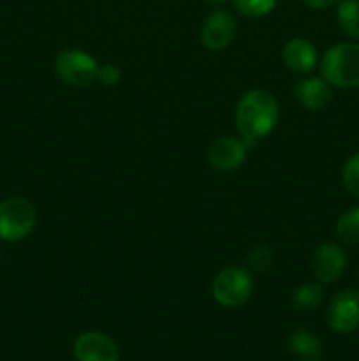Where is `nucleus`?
<instances>
[{
	"instance_id": "nucleus-6",
	"label": "nucleus",
	"mask_w": 359,
	"mask_h": 361,
	"mask_svg": "<svg viewBox=\"0 0 359 361\" xmlns=\"http://www.w3.org/2000/svg\"><path fill=\"white\" fill-rule=\"evenodd\" d=\"M327 323L338 334H351L359 326V293L345 289L338 293L327 309Z\"/></svg>"
},
{
	"instance_id": "nucleus-18",
	"label": "nucleus",
	"mask_w": 359,
	"mask_h": 361,
	"mask_svg": "<svg viewBox=\"0 0 359 361\" xmlns=\"http://www.w3.org/2000/svg\"><path fill=\"white\" fill-rule=\"evenodd\" d=\"M344 185L352 196L359 197V154L351 157L344 168Z\"/></svg>"
},
{
	"instance_id": "nucleus-3",
	"label": "nucleus",
	"mask_w": 359,
	"mask_h": 361,
	"mask_svg": "<svg viewBox=\"0 0 359 361\" xmlns=\"http://www.w3.org/2000/svg\"><path fill=\"white\" fill-rule=\"evenodd\" d=\"M37 221V212L23 197H9L0 203V238L18 242L32 233Z\"/></svg>"
},
{
	"instance_id": "nucleus-2",
	"label": "nucleus",
	"mask_w": 359,
	"mask_h": 361,
	"mask_svg": "<svg viewBox=\"0 0 359 361\" xmlns=\"http://www.w3.org/2000/svg\"><path fill=\"white\" fill-rule=\"evenodd\" d=\"M320 73L329 85L338 88L359 87V44L340 42L324 53Z\"/></svg>"
},
{
	"instance_id": "nucleus-8",
	"label": "nucleus",
	"mask_w": 359,
	"mask_h": 361,
	"mask_svg": "<svg viewBox=\"0 0 359 361\" xmlns=\"http://www.w3.org/2000/svg\"><path fill=\"white\" fill-rule=\"evenodd\" d=\"M238 23L234 16L227 11H215L208 20L204 21L203 30H201V42L206 49L211 51H220L227 48L234 39Z\"/></svg>"
},
{
	"instance_id": "nucleus-1",
	"label": "nucleus",
	"mask_w": 359,
	"mask_h": 361,
	"mask_svg": "<svg viewBox=\"0 0 359 361\" xmlns=\"http://www.w3.org/2000/svg\"><path fill=\"white\" fill-rule=\"evenodd\" d=\"M280 115L278 101L267 90H250L239 99L236 108V126L246 143L266 137L275 129Z\"/></svg>"
},
{
	"instance_id": "nucleus-19",
	"label": "nucleus",
	"mask_w": 359,
	"mask_h": 361,
	"mask_svg": "<svg viewBox=\"0 0 359 361\" xmlns=\"http://www.w3.org/2000/svg\"><path fill=\"white\" fill-rule=\"evenodd\" d=\"M271 261H273V254L267 247H256V249L250 250L248 263L253 270H266V268H270Z\"/></svg>"
},
{
	"instance_id": "nucleus-15",
	"label": "nucleus",
	"mask_w": 359,
	"mask_h": 361,
	"mask_svg": "<svg viewBox=\"0 0 359 361\" xmlns=\"http://www.w3.org/2000/svg\"><path fill=\"white\" fill-rule=\"evenodd\" d=\"M336 236L348 245H359V207L345 212L338 219Z\"/></svg>"
},
{
	"instance_id": "nucleus-14",
	"label": "nucleus",
	"mask_w": 359,
	"mask_h": 361,
	"mask_svg": "<svg viewBox=\"0 0 359 361\" xmlns=\"http://www.w3.org/2000/svg\"><path fill=\"white\" fill-rule=\"evenodd\" d=\"M338 23L352 39H359V0H341L338 6Z\"/></svg>"
},
{
	"instance_id": "nucleus-9",
	"label": "nucleus",
	"mask_w": 359,
	"mask_h": 361,
	"mask_svg": "<svg viewBox=\"0 0 359 361\" xmlns=\"http://www.w3.org/2000/svg\"><path fill=\"white\" fill-rule=\"evenodd\" d=\"M347 264V256L340 245L333 242L320 243L312 256V271L324 284L338 281Z\"/></svg>"
},
{
	"instance_id": "nucleus-10",
	"label": "nucleus",
	"mask_w": 359,
	"mask_h": 361,
	"mask_svg": "<svg viewBox=\"0 0 359 361\" xmlns=\"http://www.w3.org/2000/svg\"><path fill=\"white\" fill-rule=\"evenodd\" d=\"M74 356L77 361H118V348L108 335L87 331L74 342Z\"/></svg>"
},
{
	"instance_id": "nucleus-23",
	"label": "nucleus",
	"mask_w": 359,
	"mask_h": 361,
	"mask_svg": "<svg viewBox=\"0 0 359 361\" xmlns=\"http://www.w3.org/2000/svg\"><path fill=\"white\" fill-rule=\"evenodd\" d=\"M358 275H359V271H358Z\"/></svg>"
},
{
	"instance_id": "nucleus-21",
	"label": "nucleus",
	"mask_w": 359,
	"mask_h": 361,
	"mask_svg": "<svg viewBox=\"0 0 359 361\" xmlns=\"http://www.w3.org/2000/svg\"><path fill=\"white\" fill-rule=\"evenodd\" d=\"M303 4H306L312 9H327V7L333 6L336 0H301Z\"/></svg>"
},
{
	"instance_id": "nucleus-22",
	"label": "nucleus",
	"mask_w": 359,
	"mask_h": 361,
	"mask_svg": "<svg viewBox=\"0 0 359 361\" xmlns=\"http://www.w3.org/2000/svg\"><path fill=\"white\" fill-rule=\"evenodd\" d=\"M204 2L211 4V6H218V4H224V2H227V0H204Z\"/></svg>"
},
{
	"instance_id": "nucleus-16",
	"label": "nucleus",
	"mask_w": 359,
	"mask_h": 361,
	"mask_svg": "<svg viewBox=\"0 0 359 361\" xmlns=\"http://www.w3.org/2000/svg\"><path fill=\"white\" fill-rule=\"evenodd\" d=\"M324 289L317 284H303L292 295V305L298 310H315L322 303Z\"/></svg>"
},
{
	"instance_id": "nucleus-12",
	"label": "nucleus",
	"mask_w": 359,
	"mask_h": 361,
	"mask_svg": "<svg viewBox=\"0 0 359 361\" xmlns=\"http://www.w3.org/2000/svg\"><path fill=\"white\" fill-rule=\"evenodd\" d=\"M296 95L305 108L319 111L331 101V85L324 78H306L296 87Z\"/></svg>"
},
{
	"instance_id": "nucleus-20",
	"label": "nucleus",
	"mask_w": 359,
	"mask_h": 361,
	"mask_svg": "<svg viewBox=\"0 0 359 361\" xmlns=\"http://www.w3.org/2000/svg\"><path fill=\"white\" fill-rule=\"evenodd\" d=\"M120 78H122V73H120L118 67L113 66V63H108V66L99 67L97 80L101 81L104 87H115V85L120 81Z\"/></svg>"
},
{
	"instance_id": "nucleus-7",
	"label": "nucleus",
	"mask_w": 359,
	"mask_h": 361,
	"mask_svg": "<svg viewBox=\"0 0 359 361\" xmlns=\"http://www.w3.org/2000/svg\"><path fill=\"white\" fill-rule=\"evenodd\" d=\"M246 141L234 136L215 140L208 148V162L215 171H234L246 159Z\"/></svg>"
},
{
	"instance_id": "nucleus-5",
	"label": "nucleus",
	"mask_w": 359,
	"mask_h": 361,
	"mask_svg": "<svg viewBox=\"0 0 359 361\" xmlns=\"http://www.w3.org/2000/svg\"><path fill=\"white\" fill-rule=\"evenodd\" d=\"M55 73L63 83L73 87H88L97 80L99 63L83 49H63L55 59Z\"/></svg>"
},
{
	"instance_id": "nucleus-4",
	"label": "nucleus",
	"mask_w": 359,
	"mask_h": 361,
	"mask_svg": "<svg viewBox=\"0 0 359 361\" xmlns=\"http://www.w3.org/2000/svg\"><path fill=\"white\" fill-rule=\"evenodd\" d=\"M253 281L243 268L227 267L213 279V298L225 309H236L250 298Z\"/></svg>"
},
{
	"instance_id": "nucleus-11",
	"label": "nucleus",
	"mask_w": 359,
	"mask_h": 361,
	"mask_svg": "<svg viewBox=\"0 0 359 361\" xmlns=\"http://www.w3.org/2000/svg\"><path fill=\"white\" fill-rule=\"evenodd\" d=\"M284 62L296 74H308L319 62L315 46L301 37H294L284 46Z\"/></svg>"
},
{
	"instance_id": "nucleus-13",
	"label": "nucleus",
	"mask_w": 359,
	"mask_h": 361,
	"mask_svg": "<svg viewBox=\"0 0 359 361\" xmlns=\"http://www.w3.org/2000/svg\"><path fill=\"white\" fill-rule=\"evenodd\" d=\"M289 351L298 361H319L322 356V344L315 334L299 328L289 337Z\"/></svg>"
},
{
	"instance_id": "nucleus-17",
	"label": "nucleus",
	"mask_w": 359,
	"mask_h": 361,
	"mask_svg": "<svg viewBox=\"0 0 359 361\" xmlns=\"http://www.w3.org/2000/svg\"><path fill=\"white\" fill-rule=\"evenodd\" d=\"M278 0H234V6L245 16L260 18L270 14L275 9Z\"/></svg>"
}]
</instances>
